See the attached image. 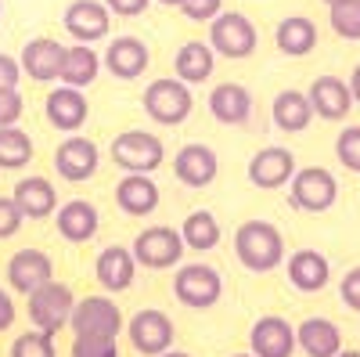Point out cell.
Wrapping results in <instances>:
<instances>
[{"instance_id": "24", "label": "cell", "mask_w": 360, "mask_h": 357, "mask_svg": "<svg viewBox=\"0 0 360 357\" xmlns=\"http://www.w3.org/2000/svg\"><path fill=\"white\" fill-rule=\"evenodd\" d=\"M209 112L224 127H245L252 119V94L242 83H217L209 94Z\"/></svg>"}, {"instance_id": "12", "label": "cell", "mask_w": 360, "mask_h": 357, "mask_svg": "<svg viewBox=\"0 0 360 357\" xmlns=\"http://www.w3.org/2000/svg\"><path fill=\"white\" fill-rule=\"evenodd\" d=\"M62 25L76 44H94L108 37L112 11L105 8V0H72L62 15Z\"/></svg>"}, {"instance_id": "16", "label": "cell", "mask_w": 360, "mask_h": 357, "mask_svg": "<svg viewBox=\"0 0 360 357\" xmlns=\"http://www.w3.org/2000/svg\"><path fill=\"white\" fill-rule=\"evenodd\" d=\"M295 173V156L281 144H270V148H259V152L249 159V181L263 192H274V188H285Z\"/></svg>"}, {"instance_id": "40", "label": "cell", "mask_w": 360, "mask_h": 357, "mask_svg": "<svg viewBox=\"0 0 360 357\" xmlns=\"http://www.w3.org/2000/svg\"><path fill=\"white\" fill-rule=\"evenodd\" d=\"M180 11H184V18H191V22H213L224 11V0H184Z\"/></svg>"}, {"instance_id": "13", "label": "cell", "mask_w": 360, "mask_h": 357, "mask_svg": "<svg viewBox=\"0 0 360 357\" xmlns=\"http://www.w3.org/2000/svg\"><path fill=\"white\" fill-rule=\"evenodd\" d=\"M44 115H47V123L54 130H62V134H76L83 123H86V115H90V101L83 98L79 87H54V91L47 94L44 101Z\"/></svg>"}, {"instance_id": "7", "label": "cell", "mask_w": 360, "mask_h": 357, "mask_svg": "<svg viewBox=\"0 0 360 357\" xmlns=\"http://www.w3.org/2000/svg\"><path fill=\"white\" fill-rule=\"evenodd\" d=\"M184 249L188 246H184V238H180V231L166 227V224L144 227L130 246L137 267H148V271H169V267H176L184 260Z\"/></svg>"}, {"instance_id": "50", "label": "cell", "mask_w": 360, "mask_h": 357, "mask_svg": "<svg viewBox=\"0 0 360 357\" xmlns=\"http://www.w3.org/2000/svg\"><path fill=\"white\" fill-rule=\"evenodd\" d=\"M324 4H328V8H332V4H339V0H324Z\"/></svg>"}, {"instance_id": "51", "label": "cell", "mask_w": 360, "mask_h": 357, "mask_svg": "<svg viewBox=\"0 0 360 357\" xmlns=\"http://www.w3.org/2000/svg\"><path fill=\"white\" fill-rule=\"evenodd\" d=\"M0 18H4V4H0Z\"/></svg>"}, {"instance_id": "4", "label": "cell", "mask_w": 360, "mask_h": 357, "mask_svg": "<svg viewBox=\"0 0 360 357\" xmlns=\"http://www.w3.org/2000/svg\"><path fill=\"white\" fill-rule=\"evenodd\" d=\"M72 307H76V296L65 282H44L40 289L29 292V321H33V329L40 332H51L58 336L62 329H69V318H72Z\"/></svg>"}, {"instance_id": "36", "label": "cell", "mask_w": 360, "mask_h": 357, "mask_svg": "<svg viewBox=\"0 0 360 357\" xmlns=\"http://www.w3.org/2000/svg\"><path fill=\"white\" fill-rule=\"evenodd\" d=\"M335 156L346 170L360 173V127H342V134L335 137Z\"/></svg>"}, {"instance_id": "33", "label": "cell", "mask_w": 360, "mask_h": 357, "mask_svg": "<svg viewBox=\"0 0 360 357\" xmlns=\"http://www.w3.org/2000/svg\"><path fill=\"white\" fill-rule=\"evenodd\" d=\"M33 163V137L22 127H0V170H22Z\"/></svg>"}, {"instance_id": "11", "label": "cell", "mask_w": 360, "mask_h": 357, "mask_svg": "<svg viewBox=\"0 0 360 357\" xmlns=\"http://www.w3.org/2000/svg\"><path fill=\"white\" fill-rule=\"evenodd\" d=\"M98 166H101L98 144L90 141V137H79V134H69L62 144H58V152H54V170L69 184L90 181V177L98 173Z\"/></svg>"}, {"instance_id": "49", "label": "cell", "mask_w": 360, "mask_h": 357, "mask_svg": "<svg viewBox=\"0 0 360 357\" xmlns=\"http://www.w3.org/2000/svg\"><path fill=\"white\" fill-rule=\"evenodd\" d=\"M231 357H256V353H231Z\"/></svg>"}, {"instance_id": "18", "label": "cell", "mask_w": 360, "mask_h": 357, "mask_svg": "<svg viewBox=\"0 0 360 357\" xmlns=\"http://www.w3.org/2000/svg\"><path fill=\"white\" fill-rule=\"evenodd\" d=\"M249 353H256V357H292L295 353V329L278 314H263L249 332Z\"/></svg>"}, {"instance_id": "26", "label": "cell", "mask_w": 360, "mask_h": 357, "mask_svg": "<svg viewBox=\"0 0 360 357\" xmlns=\"http://www.w3.org/2000/svg\"><path fill=\"white\" fill-rule=\"evenodd\" d=\"M15 206L22 210L25 220H47L58 210V192L47 177H22L15 184Z\"/></svg>"}, {"instance_id": "38", "label": "cell", "mask_w": 360, "mask_h": 357, "mask_svg": "<svg viewBox=\"0 0 360 357\" xmlns=\"http://www.w3.org/2000/svg\"><path fill=\"white\" fill-rule=\"evenodd\" d=\"M22 224H25V217H22V210L15 206V199L11 195H0V238L18 234Z\"/></svg>"}, {"instance_id": "30", "label": "cell", "mask_w": 360, "mask_h": 357, "mask_svg": "<svg viewBox=\"0 0 360 357\" xmlns=\"http://www.w3.org/2000/svg\"><path fill=\"white\" fill-rule=\"evenodd\" d=\"M98 73H101V58H98V51H94V44H72V47H65V58H62V83H69V87H90L98 80Z\"/></svg>"}, {"instance_id": "39", "label": "cell", "mask_w": 360, "mask_h": 357, "mask_svg": "<svg viewBox=\"0 0 360 357\" xmlns=\"http://www.w3.org/2000/svg\"><path fill=\"white\" fill-rule=\"evenodd\" d=\"M22 112H25V101L18 94V87L15 91H0V127H18Z\"/></svg>"}, {"instance_id": "2", "label": "cell", "mask_w": 360, "mask_h": 357, "mask_svg": "<svg viewBox=\"0 0 360 357\" xmlns=\"http://www.w3.org/2000/svg\"><path fill=\"white\" fill-rule=\"evenodd\" d=\"M141 105L148 112V119L159 127H180L184 119L191 115L195 108V98H191V87L176 76H159L148 83V91L141 94Z\"/></svg>"}, {"instance_id": "31", "label": "cell", "mask_w": 360, "mask_h": 357, "mask_svg": "<svg viewBox=\"0 0 360 357\" xmlns=\"http://www.w3.org/2000/svg\"><path fill=\"white\" fill-rule=\"evenodd\" d=\"M270 115H274V127L285 130V134H299L310 127L314 119V108H310V98L303 91H281L274 98V108H270Z\"/></svg>"}, {"instance_id": "21", "label": "cell", "mask_w": 360, "mask_h": 357, "mask_svg": "<svg viewBox=\"0 0 360 357\" xmlns=\"http://www.w3.org/2000/svg\"><path fill=\"white\" fill-rule=\"evenodd\" d=\"M307 98H310L314 115L328 119V123H339V119H346V115H349V108H353L349 83H346V80H339V76H317V80L310 83Z\"/></svg>"}, {"instance_id": "42", "label": "cell", "mask_w": 360, "mask_h": 357, "mask_svg": "<svg viewBox=\"0 0 360 357\" xmlns=\"http://www.w3.org/2000/svg\"><path fill=\"white\" fill-rule=\"evenodd\" d=\"M18 83H22V65H18V58H11V54L0 51V91H15Z\"/></svg>"}, {"instance_id": "35", "label": "cell", "mask_w": 360, "mask_h": 357, "mask_svg": "<svg viewBox=\"0 0 360 357\" xmlns=\"http://www.w3.org/2000/svg\"><path fill=\"white\" fill-rule=\"evenodd\" d=\"M11 357H58L54 350V336L40 332V329H29L11 343Z\"/></svg>"}, {"instance_id": "48", "label": "cell", "mask_w": 360, "mask_h": 357, "mask_svg": "<svg viewBox=\"0 0 360 357\" xmlns=\"http://www.w3.org/2000/svg\"><path fill=\"white\" fill-rule=\"evenodd\" d=\"M335 357H360V350H339Z\"/></svg>"}, {"instance_id": "28", "label": "cell", "mask_w": 360, "mask_h": 357, "mask_svg": "<svg viewBox=\"0 0 360 357\" xmlns=\"http://www.w3.org/2000/svg\"><path fill=\"white\" fill-rule=\"evenodd\" d=\"M274 44L288 58H307L317 47V25H314V18H307V15L281 18L278 29H274Z\"/></svg>"}, {"instance_id": "32", "label": "cell", "mask_w": 360, "mask_h": 357, "mask_svg": "<svg viewBox=\"0 0 360 357\" xmlns=\"http://www.w3.org/2000/svg\"><path fill=\"white\" fill-rule=\"evenodd\" d=\"M180 238H184V246L195 249V253H209L220 246V220L209 213V210H191L180 224Z\"/></svg>"}, {"instance_id": "20", "label": "cell", "mask_w": 360, "mask_h": 357, "mask_svg": "<svg viewBox=\"0 0 360 357\" xmlns=\"http://www.w3.org/2000/svg\"><path fill=\"white\" fill-rule=\"evenodd\" d=\"M51 278H54V260L44 249H18L8 260V285L22 296H29L33 289H40Z\"/></svg>"}, {"instance_id": "17", "label": "cell", "mask_w": 360, "mask_h": 357, "mask_svg": "<svg viewBox=\"0 0 360 357\" xmlns=\"http://www.w3.org/2000/svg\"><path fill=\"white\" fill-rule=\"evenodd\" d=\"M148 62H152V51H148V44L137 40V37H115V40H108L105 58H101V65L115 80H127V83L144 76Z\"/></svg>"}, {"instance_id": "8", "label": "cell", "mask_w": 360, "mask_h": 357, "mask_svg": "<svg viewBox=\"0 0 360 357\" xmlns=\"http://www.w3.org/2000/svg\"><path fill=\"white\" fill-rule=\"evenodd\" d=\"M256 44H259V33H256L252 18L242 11H220L209 22V47H213V54L242 62V58H249L256 51Z\"/></svg>"}, {"instance_id": "15", "label": "cell", "mask_w": 360, "mask_h": 357, "mask_svg": "<svg viewBox=\"0 0 360 357\" xmlns=\"http://www.w3.org/2000/svg\"><path fill=\"white\" fill-rule=\"evenodd\" d=\"M62 58H65V44L51 40V37H37L22 47V76H29L33 83H54L62 76Z\"/></svg>"}, {"instance_id": "10", "label": "cell", "mask_w": 360, "mask_h": 357, "mask_svg": "<svg viewBox=\"0 0 360 357\" xmlns=\"http://www.w3.org/2000/svg\"><path fill=\"white\" fill-rule=\"evenodd\" d=\"M127 336H130L134 350L144 353V357H159V353H166V350L173 346V339H176L169 314H166V311H155V307L137 311V314L127 321Z\"/></svg>"}, {"instance_id": "47", "label": "cell", "mask_w": 360, "mask_h": 357, "mask_svg": "<svg viewBox=\"0 0 360 357\" xmlns=\"http://www.w3.org/2000/svg\"><path fill=\"white\" fill-rule=\"evenodd\" d=\"M155 4H162V8H180L184 0H155Z\"/></svg>"}, {"instance_id": "45", "label": "cell", "mask_w": 360, "mask_h": 357, "mask_svg": "<svg viewBox=\"0 0 360 357\" xmlns=\"http://www.w3.org/2000/svg\"><path fill=\"white\" fill-rule=\"evenodd\" d=\"M349 94H353V101H360V65L349 73Z\"/></svg>"}, {"instance_id": "23", "label": "cell", "mask_w": 360, "mask_h": 357, "mask_svg": "<svg viewBox=\"0 0 360 357\" xmlns=\"http://www.w3.org/2000/svg\"><path fill=\"white\" fill-rule=\"evenodd\" d=\"M159 184L152 181V173H127L115 184V206L127 217H148L159 210Z\"/></svg>"}, {"instance_id": "3", "label": "cell", "mask_w": 360, "mask_h": 357, "mask_svg": "<svg viewBox=\"0 0 360 357\" xmlns=\"http://www.w3.org/2000/svg\"><path fill=\"white\" fill-rule=\"evenodd\" d=\"M173 296H176V303H184L188 311H209V307L220 303L224 278H220L217 267H209V263H176Z\"/></svg>"}, {"instance_id": "37", "label": "cell", "mask_w": 360, "mask_h": 357, "mask_svg": "<svg viewBox=\"0 0 360 357\" xmlns=\"http://www.w3.org/2000/svg\"><path fill=\"white\" fill-rule=\"evenodd\" d=\"M72 357H119V343L112 336H76Z\"/></svg>"}, {"instance_id": "6", "label": "cell", "mask_w": 360, "mask_h": 357, "mask_svg": "<svg viewBox=\"0 0 360 357\" xmlns=\"http://www.w3.org/2000/svg\"><path fill=\"white\" fill-rule=\"evenodd\" d=\"M339 199V181H335V173L332 170H324V166H303V170H295L292 173V181H288V202L295 206V210H303V213H324V210H332Z\"/></svg>"}, {"instance_id": "1", "label": "cell", "mask_w": 360, "mask_h": 357, "mask_svg": "<svg viewBox=\"0 0 360 357\" xmlns=\"http://www.w3.org/2000/svg\"><path fill=\"white\" fill-rule=\"evenodd\" d=\"M234 256L252 275H266L285 263V238L270 220H245L234 231Z\"/></svg>"}, {"instance_id": "41", "label": "cell", "mask_w": 360, "mask_h": 357, "mask_svg": "<svg viewBox=\"0 0 360 357\" xmlns=\"http://www.w3.org/2000/svg\"><path fill=\"white\" fill-rule=\"evenodd\" d=\"M339 296H342V303H346L349 311H360V267H353V271L342 275Z\"/></svg>"}, {"instance_id": "14", "label": "cell", "mask_w": 360, "mask_h": 357, "mask_svg": "<svg viewBox=\"0 0 360 357\" xmlns=\"http://www.w3.org/2000/svg\"><path fill=\"white\" fill-rule=\"evenodd\" d=\"M173 173H176V181L184 188H209L217 181V173H220V159H217V152L209 144L191 141V144H184L176 152Z\"/></svg>"}, {"instance_id": "5", "label": "cell", "mask_w": 360, "mask_h": 357, "mask_svg": "<svg viewBox=\"0 0 360 357\" xmlns=\"http://www.w3.org/2000/svg\"><path fill=\"white\" fill-rule=\"evenodd\" d=\"M108 156L127 173H155L166 163V148H162V137L152 130H123L112 141Z\"/></svg>"}, {"instance_id": "34", "label": "cell", "mask_w": 360, "mask_h": 357, "mask_svg": "<svg viewBox=\"0 0 360 357\" xmlns=\"http://www.w3.org/2000/svg\"><path fill=\"white\" fill-rule=\"evenodd\" d=\"M335 37L342 40H360V0H339V4L328 8Z\"/></svg>"}, {"instance_id": "27", "label": "cell", "mask_w": 360, "mask_h": 357, "mask_svg": "<svg viewBox=\"0 0 360 357\" xmlns=\"http://www.w3.org/2000/svg\"><path fill=\"white\" fill-rule=\"evenodd\" d=\"M295 346L307 357H335L342 350V332L335 321L328 318H307L295 329Z\"/></svg>"}, {"instance_id": "29", "label": "cell", "mask_w": 360, "mask_h": 357, "mask_svg": "<svg viewBox=\"0 0 360 357\" xmlns=\"http://www.w3.org/2000/svg\"><path fill=\"white\" fill-rule=\"evenodd\" d=\"M173 69H176V80H184L188 87L205 83L209 76H213V69H217V54H213V47H209L205 40H188L184 47L176 51Z\"/></svg>"}, {"instance_id": "46", "label": "cell", "mask_w": 360, "mask_h": 357, "mask_svg": "<svg viewBox=\"0 0 360 357\" xmlns=\"http://www.w3.org/2000/svg\"><path fill=\"white\" fill-rule=\"evenodd\" d=\"M159 357H191V353H184V350H173V346H169V350H166V353H159Z\"/></svg>"}, {"instance_id": "43", "label": "cell", "mask_w": 360, "mask_h": 357, "mask_svg": "<svg viewBox=\"0 0 360 357\" xmlns=\"http://www.w3.org/2000/svg\"><path fill=\"white\" fill-rule=\"evenodd\" d=\"M148 4H152V0H105V8L119 18H137L141 11H148Z\"/></svg>"}, {"instance_id": "22", "label": "cell", "mask_w": 360, "mask_h": 357, "mask_svg": "<svg viewBox=\"0 0 360 357\" xmlns=\"http://www.w3.org/2000/svg\"><path fill=\"white\" fill-rule=\"evenodd\" d=\"M94 278L105 292H127L137 278V260L127 246H105L94 260Z\"/></svg>"}, {"instance_id": "19", "label": "cell", "mask_w": 360, "mask_h": 357, "mask_svg": "<svg viewBox=\"0 0 360 357\" xmlns=\"http://www.w3.org/2000/svg\"><path fill=\"white\" fill-rule=\"evenodd\" d=\"M54 227H58V234H62L65 242L83 246V242H90V238L98 234L101 213H98L94 202H86V199H69L62 210H54Z\"/></svg>"}, {"instance_id": "25", "label": "cell", "mask_w": 360, "mask_h": 357, "mask_svg": "<svg viewBox=\"0 0 360 357\" xmlns=\"http://www.w3.org/2000/svg\"><path fill=\"white\" fill-rule=\"evenodd\" d=\"M285 271H288L292 289H299V292H321L328 285V278H332V263H328V256L317 253V249H295L285 260Z\"/></svg>"}, {"instance_id": "44", "label": "cell", "mask_w": 360, "mask_h": 357, "mask_svg": "<svg viewBox=\"0 0 360 357\" xmlns=\"http://www.w3.org/2000/svg\"><path fill=\"white\" fill-rule=\"evenodd\" d=\"M11 325H15V300L0 289V332H8Z\"/></svg>"}, {"instance_id": "9", "label": "cell", "mask_w": 360, "mask_h": 357, "mask_svg": "<svg viewBox=\"0 0 360 357\" xmlns=\"http://www.w3.org/2000/svg\"><path fill=\"white\" fill-rule=\"evenodd\" d=\"M123 314H119V303L108 300V296H86V300H76L69 329L72 336H112L119 339V329H123Z\"/></svg>"}]
</instances>
